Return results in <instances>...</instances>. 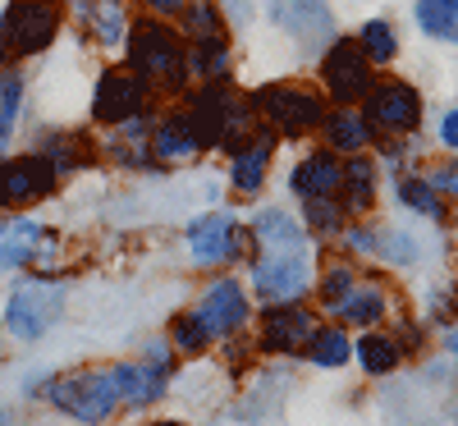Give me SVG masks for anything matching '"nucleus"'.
I'll return each mask as SVG.
<instances>
[{
	"instance_id": "f257e3e1",
	"label": "nucleus",
	"mask_w": 458,
	"mask_h": 426,
	"mask_svg": "<svg viewBox=\"0 0 458 426\" xmlns=\"http://www.w3.org/2000/svg\"><path fill=\"white\" fill-rule=\"evenodd\" d=\"M47 399L69 413L73 422L83 426H97L106 417H114V408L124 404L120 395V376H114V367H83V371H69V376H55Z\"/></svg>"
},
{
	"instance_id": "f03ea898",
	"label": "nucleus",
	"mask_w": 458,
	"mask_h": 426,
	"mask_svg": "<svg viewBox=\"0 0 458 426\" xmlns=\"http://www.w3.org/2000/svg\"><path fill=\"white\" fill-rule=\"evenodd\" d=\"M129 64L157 92H179L188 79V55L165 23H138L129 32Z\"/></svg>"
},
{
	"instance_id": "7ed1b4c3",
	"label": "nucleus",
	"mask_w": 458,
	"mask_h": 426,
	"mask_svg": "<svg viewBox=\"0 0 458 426\" xmlns=\"http://www.w3.org/2000/svg\"><path fill=\"white\" fill-rule=\"evenodd\" d=\"M188 120H193L202 147H243L248 142V110L225 92V83H207L193 106H188Z\"/></svg>"
},
{
	"instance_id": "20e7f679",
	"label": "nucleus",
	"mask_w": 458,
	"mask_h": 426,
	"mask_svg": "<svg viewBox=\"0 0 458 426\" xmlns=\"http://www.w3.org/2000/svg\"><path fill=\"white\" fill-rule=\"evenodd\" d=\"M312 266H308V243L302 248H257L252 257V289L266 302H298L308 294Z\"/></svg>"
},
{
	"instance_id": "39448f33",
	"label": "nucleus",
	"mask_w": 458,
	"mask_h": 426,
	"mask_svg": "<svg viewBox=\"0 0 458 426\" xmlns=\"http://www.w3.org/2000/svg\"><path fill=\"white\" fill-rule=\"evenodd\" d=\"M252 106L261 110V120L271 124L276 133H284V138L312 133V129L326 124V101H321L317 92H308V88H293V83H271V88H261Z\"/></svg>"
},
{
	"instance_id": "423d86ee",
	"label": "nucleus",
	"mask_w": 458,
	"mask_h": 426,
	"mask_svg": "<svg viewBox=\"0 0 458 426\" xmlns=\"http://www.w3.org/2000/svg\"><path fill=\"white\" fill-rule=\"evenodd\" d=\"M55 28H60V0H14L0 19V51L37 55L51 47Z\"/></svg>"
},
{
	"instance_id": "0eeeda50",
	"label": "nucleus",
	"mask_w": 458,
	"mask_h": 426,
	"mask_svg": "<svg viewBox=\"0 0 458 426\" xmlns=\"http://www.w3.org/2000/svg\"><path fill=\"white\" fill-rule=\"evenodd\" d=\"M64 312V294L47 280H28L10 294V307H5V326L10 335L19 339H37V335H47Z\"/></svg>"
},
{
	"instance_id": "6e6552de",
	"label": "nucleus",
	"mask_w": 458,
	"mask_h": 426,
	"mask_svg": "<svg viewBox=\"0 0 458 426\" xmlns=\"http://www.w3.org/2000/svg\"><path fill=\"white\" fill-rule=\"evenodd\" d=\"M60 261V234L37 220H0V266H37L47 270Z\"/></svg>"
},
{
	"instance_id": "1a4fd4ad",
	"label": "nucleus",
	"mask_w": 458,
	"mask_h": 426,
	"mask_svg": "<svg viewBox=\"0 0 458 426\" xmlns=\"http://www.w3.org/2000/svg\"><path fill=\"white\" fill-rule=\"evenodd\" d=\"M55 166L47 157H14V161H0V207H32V202H42L51 198V188H55Z\"/></svg>"
},
{
	"instance_id": "9d476101",
	"label": "nucleus",
	"mask_w": 458,
	"mask_h": 426,
	"mask_svg": "<svg viewBox=\"0 0 458 426\" xmlns=\"http://www.w3.org/2000/svg\"><path fill=\"white\" fill-rule=\"evenodd\" d=\"M321 73H326V88L339 106H353L358 97L371 92V60L362 55V47L353 42V37H339V42L330 47Z\"/></svg>"
},
{
	"instance_id": "9b49d317",
	"label": "nucleus",
	"mask_w": 458,
	"mask_h": 426,
	"mask_svg": "<svg viewBox=\"0 0 458 426\" xmlns=\"http://www.w3.org/2000/svg\"><path fill=\"white\" fill-rule=\"evenodd\" d=\"M147 92L151 88L133 69H106L101 83H97V97H92V115L101 124H124V120H133V115H142Z\"/></svg>"
},
{
	"instance_id": "f8f14e48",
	"label": "nucleus",
	"mask_w": 458,
	"mask_h": 426,
	"mask_svg": "<svg viewBox=\"0 0 458 426\" xmlns=\"http://www.w3.org/2000/svg\"><path fill=\"white\" fill-rule=\"evenodd\" d=\"M317 317L298 302H276L261 321V348L266 354H302L317 339Z\"/></svg>"
},
{
	"instance_id": "ddd939ff",
	"label": "nucleus",
	"mask_w": 458,
	"mask_h": 426,
	"mask_svg": "<svg viewBox=\"0 0 458 426\" xmlns=\"http://www.w3.org/2000/svg\"><path fill=\"white\" fill-rule=\"evenodd\" d=\"M188 248H193V257L202 266H211V261H239L248 252V234L234 225V216L216 211V216H202L193 229H188Z\"/></svg>"
},
{
	"instance_id": "4468645a",
	"label": "nucleus",
	"mask_w": 458,
	"mask_h": 426,
	"mask_svg": "<svg viewBox=\"0 0 458 426\" xmlns=\"http://www.w3.org/2000/svg\"><path fill=\"white\" fill-rule=\"evenodd\" d=\"M367 120L376 129L408 133V129H417V120H422V101H417V92L408 83H380V88L367 92Z\"/></svg>"
},
{
	"instance_id": "2eb2a0df",
	"label": "nucleus",
	"mask_w": 458,
	"mask_h": 426,
	"mask_svg": "<svg viewBox=\"0 0 458 426\" xmlns=\"http://www.w3.org/2000/svg\"><path fill=\"white\" fill-rule=\"evenodd\" d=\"M114 376H120V395L133 408H147L165 395V376H170V358L165 348H151V362H114Z\"/></svg>"
},
{
	"instance_id": "dca6fc26",
	"label": "nucleus",
	"mask_w": 458,
	"mask_h": 426,
	"mask_svg": "<svg viewBox=\"0 0 458 426\" xmlns=\"http://www.w3.org/2000/svg\"><path fill=\"white\" fill-rule=\"evenodd\" d=\"M198 317H202V326L211 330V339L243 330V326H248V294H243V285H239V280H216V285L202 294Z\"/></svg>"
},
{
	"instance_id": "f3484780",
	"label": "nucleus",
	"mask_w": 458,
	"mask_h": 426,
	"mask_svg": "<svg viewBox=\"0 0 458 426\" xmlns=\"http://www.w3.org/2000/svg\"><path fill=\"white\" fill-rule=\"evenodd\" d=\"M202 138L193 129V120L188 115H170V120H161L157 129H151V157L165 161V166H188L202 157Z\"/></svg>"
},
{
	"instance_id": "a211bd4d",
	"label": "nucleus",
	"mask_w": 458,
	"mask_h": 426,
	"mask_svg": "<svg viewBox=\"0 0 458 426\" xmlns=\"http://www.w3.org/2000/svg\"><path fill=\"white\" fill-rule=\"evenodd\" d=\"M289 183H293V192L302 202H308V198H335L339 183H344V166H339L335 151H312V157L293 170Z\"/></svg>"
},
{
	"instance_id": "6ab92c4d",
	"label": "nucleus",
	"mask_w": 458,
	"mask_h": 426,
	"mask_svg": "<svg viewBox=\"0 0 458 426\" xmlns=\"http://www.w3.org/2000/svg\"><path fill=\"white\" fill-rule=\"evenodd\" d=\"M271 147H276V133H257V138H248L234 151V188L239 192H257L266 183V170H271Z\"/></svg>"
},
{
	"instance_id": "aec40b11",
	"label": "nucleus",
	"mask_w": 458,
	"mask_h": 426,
	"mask_svg": "<svg viewBox=\"0 0 458 426\" xmlns=\"http://www.w3.org/2000/svg\"><path fill=\"white\" fill-rule=\"evenodd\" d=\"M321 129H326L330 147H335V151H349V157H358V151L371 142V120H367L362 110H349V106L335 110V115H326Z\"/></svg>"
},
{
	"instance_id": "412c9836",
	"label": "nucleus",
	"mask_w": 458,
	"mask_h": 426,
	"mask_svg": "<svg viewBox=\"0 0 458 426\" xmlns=\"http://www.w3.org/2000/svg\"><path fill=\"white\" fill-rule=\"evenodd\" d=\"M83 14H88L92 42H101V47H120L124 37H129V19H124V5H120V0H88Z\"/></svg>"
},
{
	"instance_id": "4be33fe9",
	"label": "nucleus",
	"mask_w": 458,
	"mask_h": 426,
	"mask_svg": "<svg viewBox=\"0 0 458 426\" xmlns=\"http://www.w3.org/2000/svg\"><path fill=\"white\" fill-rule=\"evenodd\" d=\"M248 239L257 248H302V229L284 211H261L248 229Z\"/></svg>"
},
{
	"instance_id": "5701e85b",
	"label": "nucleus",
	"mask_w": 458,
	"mask_h": 426,
	"mask_svg": "<svg viewBox=\"0 0 458 426\" xmlns=\"http://www.w3.org/2000/svg\"><path fill=\"white\" fill-rule=\"evenodd\" d=\"M339 192H344V202H349V211H367L371 207V198H376V170H371V161L362 157V151L344 166Z\"/></svg>"
},
{
	"instance_id": "b1692460",
	"label": "nucleus",
	"mask_w": 458,
	"mask_h": 426,
	"mask_svg": "<svg viewBox=\"0 0 458 426\" xmlns=\"http://www.w3.org/2000/svg\"><path fill=\"white\" fill-rule=\"evenodd\" d=\"M339 317L349 326H376L380 317H386V294H380L376 285H353V294L339 302Z\"/></svg>"
},
{
	"instance_id": "393cba45",
	"label": "nucleus",
	"mask_w": 458,
	"mask_h": 426,
	"mask_svg": "<svg viewBox=\"0 0 458 426\" xmlns=\"http://www.w3.org/2000/svg\"><path fill=\"white\" fill-rule=\"evenodd\" d=\"M42 157H47V161L55 166V175H60V170H83V166H92L97 151H92V142H88L83 133H64V138H47Z\"/></svg>"
},
{
	"instance_id": "a878e982",
	"label": "nucleus",
	"mask_w": 458,
	"mask_h": 426,
	"mask_svg": "<svg viewBox=\"0 0 458 426\" xmlns=\"http://www.w3.org/2000/svg\"><path fill=\"white\" fill-rule=\"evenodd\" d=\"M188 73H198L207 83H225L229 73V47L225 37H207V42H193V55H188Z\"/></svg>"
},
{
	"instance_id": "bb28decb",
	"label": "nucleus",
	"mask_w": 458,
	"mask_h": 426,
	"mask_svg": "<svg viewBox=\"0 0 458 426\" xmlns=\"http://www.w3.org/2000/svg\"><path fill=\"white\" fill-rule=\"evenodd\" d=\"M417 23L440 42H458V0H417Z\"/></svg>"
},
{
	"instance_id": "cd10ccee",
	"label": "nucleus",
	"mask_w": 458,
	"mask_h": 426,
	"mask_svg": "<svg viewBox=\"0 0 458 426\" xmlns=\"http://www.w3.org/2000/svg\"><path fill=\"white\" fill-rule=\"evenodd\" d=\"M349 354H353L349 335L335 330V326H321V330H317V339L308 344V358H312L317 367H344V362H349Z\"/></svg>"
},
{
	"instance_id": "c85d7f7f",
	"label": "nucleus",
	"mask_w": 458,
	"mask_h": 426,
	"mask_svg": "<svg viewBox=\"0 0 458 426\" xmlns=\"http://www.w3.org/2000/svg\"><path fill=\"white\" fill-rule=\"evenodd\" d=\"M358 362H362L371 376L394 371V367H399V344L386 339V335H362V339H358Z\"/></svg>"
},
{
	"instance_id": "c756f323",
	"label": "nucleus",
	"mask_w": 458,
	"mask_h": 426,
	"mask_svg": "<svg viewBox=\"0 0 458 426\" xmlns=\"http://www.w3.org/2000/svg\"><path fill=\"white\" fill-rule=\"evenodd\" d=\"M170 344L179 354H202V348H211V330L202 326L198 312H183V317L170 321Z\"/></svg>"
},
{
	"instance_id": "7c9ffc66",
	"label": "nucleus",
	"mask_w": 458,
	"mask_h": 426,
	"mask_svg": "<svg viewBox=\"0 0 458 426\" xmlns=\"http://www.w3.org/2000/svg\"><path fill=\"white\" fill-rule=\"evenodd\" d=\"M358 47H362V55L371 60V64H390L394 60V51H399V42H394V28L390 23H367L362 32H358Z\"/></svg>"
},
{
	"instance_id": "2f4dec72",
	"label": "nucleus",
	"mask_w": 458,
	"mask_h": 426,
	"mask_svg": "<svg viewBox=\"0 0 458 426\" xmlns=\"http://www.w3.org/2000/svg\"><path fill=\"white\" fill-rule=\"evenodd\" d=\"M399 198H403L412 211H422V216H431V220H445L440 192H436L431 183H422V179H403V183H399Z\"/></svg>"
},
{
	"instance_id": "473e14b6",
	"label": "nucleus",
	"mask_w": 458,
	"mask_h": 426,
	"mask_svg": "<svg viewBox=\"0 0 458 426\" xmlns=\"http://www.w3.org/2000/svg\"><path fill=\"white\" fill-rule=\"evenodd\" d=\"M183 19H188V37H193V42H207V37H225L220 14H216L211 0H193V5H183Z\"/></svg>"
},
{
	"instance_id": "72a5a7b5",
	"label": "nucleus",
	"mask_w": 458,
	"mask_h": 426,
	"mask_svg": "<svg viewBox=\"0 0 458 426\" xmlns=\"http://www.w3.org/2000/svg\"><path fill=\"white\" fill-rule=\"evenodd\" d=\"M19 101H23V79L14 69L0 73V138H10L14 120H19Z\"/></svg>"
},
{
	"instance_id": "f704fd0d",
	"label": "nucleus",
	"mask_w": 458,
	"mask_h": 426,
	"mask_svg": "<svg viewBox=\"0 0 458 426\" xmlns=\"http://www.w3.org/2000/svg\"><path fill=\"white\" fill-rule=\"evenodd\" d=\"M353 285H358V280H353V270H344V266L326 270V276H321V302H326V307H335V312H339V302L353 294Z\"/></svg>"
},
{
	"instance_id": "c9c22d12",
	"label": "nucleus",
	"mask_w": 458,
	"mask_h": 426,
	"mask_svg": "<svg viewBox=\"0 0 458 426\" xmlns=\"http://www.w3.org/2000/svg\"><path fill=\"white\" fill-rule=\"evenodd\" d=\"M339 207H335V198H308V220H312V229L317 234H330V229H339Z\"/></svg>"
},
{
	"instance_id": "e433bc0d",
	"label": "nucleus",
	"mask_w": 458,
	"mask_h": 426,
	"mask_svg": "<svg viewBox=\"0 0 458 426\" xmlns=\"http://www.w3.org/2000/svg\"><path fill=\"white\" fill-rule=\"evenodd\" d=\"M431 188H436V192H458V166L436 170V175H431Z\"/></svg>"
},
{
	"instance_id": "4c0bfd02",
	"label": "nucleus",
	"mask_w": 458,
	"mask_h": 426,
	"mask_svg": "<svg viewBox=\"0 0 458 426\" xmlns=\"http://www.w3.org/2000/svg\"><path fill=\"white\" fill-rule=\"evenodd\" d=\"M188 5V0H147V10H157V14H179Z\"/></svg>"
},
{
	"instance_id": "58836bf2",
	"label": "nucleus",
	"mask_w": 458,
	"mask_h": 426,
	"mask_svg": "<svg viewBox=\"0 0 458 426\" xmlns=\"http://www.w3.org/2000/svg\"><path fill=\"white\" fill-rule=\"evenodd\" d=\"M440 133H445V142H449V147L458 151V110H454L449 120H445V129H440Z\"/></svg>"
},
{
	"instance_id": "ea45409f",
	"label": "nucleus",
	"mask_w": 458,
	"mask_h": 426,
	"mask_svg": "<svg viewBox=\"0 0 458 426\" xmlns=\"http://www.w3.org/2000/svg\"><path fill=\"white\" fill-rule=\"evenodd\" d=\"M0 426H14V422H10V413H5V408H0Z\"/></svg>"
},
{
	"instance_id": "a19ab883",
	"label": "nucleus",
	"mask_w": 458,
	"mask_h": 426,
	"mask_svg": "<svg viewBox=\"0 0 458 426\" xmlns=\"http://www.w3.org/2000/svg\"><path fill=\"white\" fill-rule=\"evenodd\" d=\"M449 348H454V354H458V335H449Z\"/></svg>"
},
{
	"instance_id": "79ce46f5",
	"label": "nucleus",
	"mask_w": 458,
	"mask_h": 426,
	"mask_svg": "<svg viewBox=\"0 0 458 426\" xmlns=\"http://www.w3.org/2000/svg\"><path fill=\"white\" fill-rule=\"evenodd\" d=\"M454 312H458V285H454Z\"/></svg>"
},
{
	"instance_id": "37998d69",
	"label": "nucleus",
	"mask_w": 458,
	"mask_h": 426,
	"mask_svg": "<svg viewBox=\"0 0 458 426\" xmlns=\"http://www.w3.org/2000/svg\"><path fill=\"white\" fill-rule=\"evenodd\" d=\"M151 426H179V422H151Z\"/></svg>"
}]
</instances>
